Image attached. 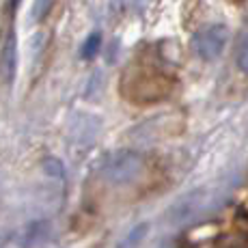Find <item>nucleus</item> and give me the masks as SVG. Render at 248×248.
I'll return each mask as SVG.
<instances>
[{
  "label": "nucleus",
  "mask_w": 248,
  "mask_h": 248,
  "mask_svg": "<svg viewBox=\"0 0 248 248\" xmlns=\"http://www.w3.org/2000/svg\"><path fill=\"white\" fill-rule=\"evenodd\" d=\"M99 44H102V35H99V32L89 35L87 44H84V47H82V56H84V59H93V56L97 54V50H99Z\"/></svg>",
  "instance_id": "4"
},
{
  "label": "nucleus",
  "mask_w": 248,
  "mask_h": 248,
  "mask_svg": "<svg viewBox=\"0 0 248 248\" xmlns=\"http://www.w3.org/2000/svg\"><path fill=\"white\" fill-rule=\"evenodd\" d=\"M142 170V158L136 151H114L102 166V175L110 184H130Z\"/></svg>",
  "instance_id": "1"
},
{
  "label": "nucleus",
  "mask_w": 248,
  "mask_h": 248,
  "mask_svg": "<svg viewBox=\"0 0 248 248\" xmlns=\"http://www.w3.org/2000/svg\"><path fill=\"white\" fill-rule=\"evenodd\" d=\"M2 78L7 84L13 82L16 78V32L13 28H9L7 37H4V46H2Z\"/></svg>",
  "instance_id": "3"
},
{
  "label": "nucleus",
  "mask_w": 248,
  "mask_h": 248,
  "mask_svg": "<svg viewBox=\"0 0 248 248\" xmlns=\"http://www.w3.org/2000/svg\"><path fill=\"white\" fill-rule=\"evenodd\" d=\"M47 9H50V0H35V9H32V20H41V17L47 13Z\"/></svg>",
  "instance_id": "5"
},
{
  "label": "nucleus",
  "mask_w": 248,
  "mask_h": 248,
  "mask_svg": "<svg viewBox=\"0 0 248 248\" xmlns=\"http://www.w3.org/2000/svg\"><path fill=\"white\" fill-rule=\"evenodd\" d=\"M225 28H207V31H201L197 37H194V50L203 56V59H214L218 52L222 50V44H225Z\"/></svg>",
  "instance_id": "2"
}]
</instances>
